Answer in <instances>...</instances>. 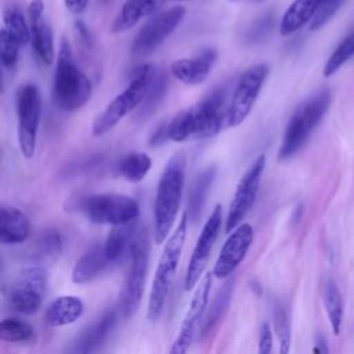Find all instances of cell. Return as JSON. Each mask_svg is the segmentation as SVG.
<instances>
[{"instance_id":"22","label":"cell","mask_w":354,"mask_h":354,"mask_svg":"<svg viewBox=\"0 0 354 354\" xmlns=\"http://www.w3.org/2000/svg\"><path fill=\"white\" fill-rule=\"evenodd\" d=\"M234 285H235L234 278L225 281L223 288L213 297V301L209 306V308H206V313H205V317L201 324L199 333H198L201 340L209 339L214 333V330L218 328V325L221 324V321H223L224 315L227 314V310L231 304V300H232Z\"/></svg>"},{"instance_id":"10","label":"cell","mask_w":354,"mask_h":354,"mask_svg":"<svg viewBox=\"0 0 354 354\" xmlns=\"http://www.w3.org/2000/svg\"><path fill=\"white\" fill-rule=\"evenodd\" d=\"M185 17V8L181 6L170 7L153 14L138 30L131 41L130 51L134 57H147L160 47L169 36L180 26Z\"/></svg>"},{"instance_id":"23","label":"cell","mask_w":354,"mask_h":354,"mask_svg":"<svg viewBox=\"0 0 354 354\" xmlns=\"http://www.w3.org/2000/svg\"><path fill=\"white\" fill-rule=\"evenodd\" d=\"M109 266L111 261L106 257L104 243H95L88 248L75 264L72 271V281L75 283L90 282Z\"/></svg>"},{"instance_id":"35","label":"cell","mask_w":354,"mask_h":354,"mask_svg":"<svg viewBox=\"0 0 354 354\" xmlns=\"http://www.w3.org/2000/svg\"><path fill=\"white\" fill-rule=\"evenodd\" d=\"M21 43L17 37L7 29L1 28L0 32V50H1V64L7 69H12L18 61Z\"/></svg>"},{"instance_id":"45","label":"cell","mask_w":354,"mask_h":354,"mask_svg":"<svg viewBox=\"0 0 354 354\" xmlns=\"http://www.w3.org/2000/svg\"><path fill=\"white\" fill-rule=\"evenodd\" d=\"M260 1H263V0H260Z\"/></svg>"},{"instance_id":"31","label":"cell","mask_w":354,"mask_h":354,"mask_svg":"<svg viewBox=\"0 0 354 354\" xmlns=\"http://www.w3.org/2000/svg\"><path fill=\"white\" fill-rule=\"evenodd\" d=\"M35 329L30 324L15 318H4L0 324V339L8 343H19V342H32L35 340Z\"/></svg>"},{"instance_id":"42","label":"cell","mask_w":354,"mask_h":354,"mask_svg":"<svg viewBox=\"0 0 354 354\" xmlns=\"http://www.w3.org/2000/svg\"><path fill=\"white\" fill-rule=\"evenodd\" d=\"M76 28H77V30H79V33H80V37H82L86 43H91V35H90L88 29L86 28V25H84L82 21H77V22H76Z\"/></svg>"},{"instance_id":"29","label":"cell","mask_w":354,"mask_h":354,"mask_svg":"<svg viewBox=\"0 0 354 354\" xmlns=\"http://www.w3.org/2000/svg\"><path fill=\"white\" fill-rule=\"evenodd\" d=\"M167 90H169L167 75L156 71L148 90L140 104V111L137 113V118L145 119V118L151 116L158 109V106L163 102V100L167 94Z\"/></svg>"},{"instance_id":"9","label":"cell","mask_w":354,"mask_h":354,"mask_svg":"<svg viewBox=\"0 0 354 354\" xmlns=\"http://www.w3.org/2000/svg\"><path fill=\"white\" fill-rule=\"evenodd\" d=\"M18 144L24 158L35 155L37 131L41 118V97L36 84L26 83L17 91Z\"/></svg>"},{"instance_id":"38","label":"cell","mask_w":354,"mask_h":354,"mask_svg":"<svg viewBox=\"0 0 354 354\" xmlns=\"http://www.w3.org/2000/svg\"><path fill=\"white\" fill-rule=\"evenodd\" d=\"M272 350V330L268 322H263L259 332V353L268 354Z\"/></svg>"},{"instance_id":"44","label":"cell","mask_w":354,"mask_h":354,"mask_svg":"<svg viewBox=\"0 0 354 354\" xmlns=\"http://www.w3.org/2000/svg\"><path fill=\"white\" fill-rule=\"evenodd\" d=\"M230 1H241V0H230Z\"/></svg>"},{"instance_id":"21","label":"cell","mask_w":354,"mask_h":354,"mask_svg":"<svg viewBox=\"0 0 354 354\" xmlns=\"http://www.w3.org/2000/svg\"><path fill=\"white\" fill-rule=\"evenodd\" d=\"M138 228L140 227L137 225V220L113 225L104 242L105 253L111 264H118L126 257H130Z\"/></svg>"},{"instance_id":"17","label":"cell","mask_w":354,"mask_h":354,"mask_svg":"<svg viewBox=\"0 0 354 354\" xmlns=\"http://www.w3.org/2000/svg\"><path fill=\"white\" fill-rule=\"evenodd\" d=\"M28 15L33 53L43 65L50 66L54 61V40L53 30L44 18L43 0H30L28 6Z\"/></svg>"},{"instance_id":"4","label":"cell","mask_w":354,"mask_h":354,"mask_svg":"<svg viewBox=\"0 0 354 354\" xmlns=\"http://www.w3.org/2000/svg\"><path fill=\"white\" fill-rule=\"evenodd\" d=\"M188 220H189L188 213L185 210L181 214L176 230L167 238L163 252L159 257L151 292H149V299H148L147 315L151 322H156L163 313L171 283L174 281V274L180 261V256L183 253V248L187 236Z\"/></svg>"},{"instance_id":"43","label":"cell","mask_w":354,"mask_h":354,"mask_svg":"<svg viewBox=\"0 0 354 354\" xmlns=\"http://www.w3.org/2000/svg\"><path fill=\"white\" fill-rule=\"evenodd\" d=\"M314 353H328L329 348L326 346V340L322 336H317L315 337V346L313 348Z\"/></svg>"},{"instance_id":"36","label":"cell","mask_w":354,"mask_h":354,"mask_svg":"<svg viewBox=\"0 0 354 354\" xmlns=\"http://www.w3.org/2000/svg\"><path fill=\"white\" fill-rule=\"evenodd\" d=\"M64 239L57 230H46L37 241L40 254L46 257H55L62 252Z\"/></svg>"},{"instance_id":"30","label":"cell","mask_w":354,"mask_h":354,"mask_svg":"<svg viewBox=\"0 0 354 354\" xmlns=\"http://www.w3.org/2000/svg\"><path fill=\"white\" fill-rule=\"evenodd\" d=\"M152 160L145 152H131L118 165L119 173L130 183H140L151 170Z\"/></svg>"},{"instance_id":"41","label":"cell","mask_w":354,"mask_h":354,"mask_svg":"<svg viewBox=\"0 0 354 354\" xmlns=\"http://www.w3.org/2000/svg\"><path fill=\"white\" fill-rule=\"evenodd\" d=\"M64 4L69 12L79 15L86 11L88 6V0H64Z\"/></svg>"},{"instance_id":"3","label":"cell","mask_w":354,"mask_h":354,"mask_svg":"<svg viewBox=\"0 0 354 354\" xmlns=\"http://www.w3.org/2000/svg\"><path fill=\"white\" fill-rule=\"evenodd\" d=\"M91 93L93 86L90 79L76 65L69 40L62 37L53 80L54 104L62 111L75 112L90 101Z\"/></svg>"},{"instance_id":"28","label":"cell","mask_w":354,"mask_h":354,"mask_svg":"<svg viewBox=\"0 0 354 354\" xmlns=\"http://www.w3.org/2000/svg\"><path fill=\"white\" fill-rule=\"evenodd\" d=\"M322 301L333 335H339L343 322V300L336 282L330 278L322 285Z\"/></svg>"},{"instance_id":"20","label":"cell","mask_w":354,"mask_h":354,"mask_svg":"<svg viewBox=\"0 0 354 354\" xmlns=\"http://www.w3.org/2000/svg\"><path fill=\"white\" fill-rule=\"evenodd\" d=\"M166 0H126L115 17L111 32L122 33L136 26L141 19L156 14Z\"/></svg>"},{"instance_id":"40","label":"cell","mask_w":354,"mask_h":354,"mask_svg":"<svg viewBox=\"0 0 354 354\" xmlns=\"http://www.w3.org/2000/svg\"><path fill=\"white\" fill-rule=\"evenodd\" d=\"M166 141H170L169 136H167V123H162L152 133V136L149 138V144L151 145H162Z\"/></svg>"},{"instance_id":"24","label":"cell","mask_w":354,"mask_h":354,"mask_svg":"<svg viewBox=\"0 0 354 354\" xmlns=\"http://www.w3.org/2000/svg\"><path fill=\"white\" fill-rule=\"evenodd\" d=\"M118 310H108L95 324L84 330L76 340L72 351L75 353H93L111 335L118 322Z\"/></svg>"},{"instance_id":"16","label":"cell","mask_w":354,"mask_h":354,"mask_svg":"<svg viewBox=\"0 0 354 354\" xmlns=\"http://www.w3.org/2000/svg\"><path fill=\"white\" fill-rule=\"evenodd\" d=\"M253 228L248 223H241L230 232L213 267L216 278H228L235 271L246 257L253 242Z\"/></svg>"},{"instance_id":"12","label":"cell","mask_w":354,"mask_h":354,"mask_svg":"<svg viewBox=\"0 0 354 354\" xmlns=\"http://www.w3.org/2000/svg\"><path fill=\"white\" fill-rule=\"evenodd\" d=\"M47 289V275L40 267L25 268L8 289V303L18 313L30 315L39 311Z\"/></svg>"},{"instance_id":"11","label":"cell","mask_w":354,"mask_h":354,"mask_svg":"<svg viewBox=\"0 0 354 354\" xmlns=\"http://www.w3.org/2000/svg\"><path fill=\"white\" fill-rule=\"evenodd\" d=\"M270 68L267 64H257L249 68L236 82L232 97L228 104L227 126H239L250 113L260 90L268 76Z\"/></svg>"},{"instance_id":"13","label":"cell","mask_w":354,"mask_h":354,"mask_svg":"<svg viewBox=\"0 0 354 354\" xmlns=\"http://www.w3.org/2000/svg\"><path fill=\"white\" fill-rule=\"evenodd\" d=\"M264 167H266V155L261 153L253 160V163L241 177L228 209V214L225 220V232L230 234L235 227H238L245 218V216L248 214V212L252 209L257 198Z\"/></svg>"},{"instance_id":"6","label":"cell","mask_w":354,"mask_h":354,"mask_svg":"<svg viewBox=\"0 0 354 354\" xmlns=\"http://www.w3.org/2000/svg\"><path fill=\"white\" fill-rule=\"evenodd\" d=\"M156 69L151 64H144L131 72L127 87L119 93L105 108V111L95 119L93 124V134L102 136L113 129L127 113L140 106Z\"/></svg>"},{"instance_id":"15","label":"cell","mask_w":354,"mask_h":354,"mask_svg":"<svg viewBox=\"0 0 354 354\" xmlns=\"http://www.w3.org/2000/svg\"><path fill=\"white\" fill-rule=\"evenodd\" d=\"M221 223H223V207L221 205H216L209 218L206 220L205 225L202 227V231L194 246V250L187 267L185 278H184L185 290H191L199 282L206 268V264L209 261L214 242L220 234Z\"/></svg>"},{"instance_id":"2","label":"cell","mask_w":354,"mask_h":354,"mask_svg":"<svg viewBox=\"0 0 354 354\" xmlns=\"http://www.w3.org/2000/svg\"><path fill=\"white\" fill-rule=\"evenodd\" d=\"M184 183L185 158L178 152L169 159L163 169L155 195L153 230L156 243H163L174 225L183 198Z\"/></svg>"},{"instance_id":"1","label":"cell","mask_w":354,"mask_h":354,"mask_svg":"<svg viewBox=\"0 0 354 354\" xmlns=\"http://www.w3.org/2000/svg\"><path fill=\"white\" fill-rule=\"evenodd\" d=\"M228 104V86L216 87L199 102L181 111L167 123L169 140L183 142L216 136L224 124L227 126Z\"/></svg>"},{"instance_id":"8","label":"cell","mask_w":354,"mask_h":354,"mask_svg":"<svg viewBox=\"0 0 354 354\" xmlns=\"http://www.w3.org/2000/svg\"><path fill=\"white\" fill-rule=\"evenodd\" d=\"M80 212L94 224L119 225L137 220V201L123 194H93L80 199Z\"/></svg>"},{"instance_id":"26","label":"cell","mask_w":354,"mask_h":354,"mask_svg":"<svg viewBox=\"0 0 354 354\" xmlns=\"http://www.w3.org/2000/svg\"><path fill=\"white\" fill-rule=\"evenodd\" d=\"M322 1L324 0H295L282 15L279 24L281 35H292L301 29L306 24L311 22Z\"/></svg>"},{"instance_id":"34","label":"cell","mask_w":354,"mask_h":354,"mask_svg":"<svg viewBox=\"0 0 354 354\" xmlns=\"http://www.w3.org/2000/svg\"><path fill=\"white\" fill-rule=\"evenodd\" d=\"M274 329L279 340V353L286 354L290 350V321L289 314L282 303H275L274 306Z\"/></svg>"},{"instance_id":"25","label":"cell","mask_w":354,"mask_h":354,"mask_svg":"<svg viewBox=\"0 0 354 354\" xmlns=\"http://www.w3.org/2000/svg\"><path fill=\"white\" fill-rule=\"evenodd\" d=\"M84 311V304L77 296L64 295L54 299L46 308L44 321L50 326H64L77 321Z\"/></svg>"},{"instance_id":"39","label":"cell","mask_w":354,"mask_h":354,"mask_svg":"<svg viewBox=\"0 0 354 354\" xmlns=\"http://www.w3.org/2000/svg\"><path fill=\"white\" fill-rule=\"evenodd\" d=\"M270 26H271V21H270L268 18H264V19L257 21V24L249 30V39H250L252 41L259 40L260 37H263L264 35H267V32L270 30Z\"/></svg>"},{"instance_id":"37","label":"cell","mask_w":354,"mask_h":354,"mask_svg":"<svg viewBox=\"0 0 354 354\" xmlns=\"http://www.w3.org/2000/svg\"><path fill=\"white\" fill-rule=\"evenodd\" d=\"M343 0H324L310 22V30L321 29L336 12Z\"/></svg>"},{"instance_id":"33","label":"cell","mask_w":354,"mask_h":354,"mask_svg":"<svg viewBox=\"0 0 354 354\" xmlns=\"http://www.w3.org/2000/svg\"><path fill=\"white\" fill-rule=\"evenodd\" d=\"M3 19L4 28H7L17 37L21 46H25L30 41V26L28 25L24 14L18 7L10 6L4 8Z\"/></svg>"},{"instance_id":"27","label":"cell","mask_w":354,"mask_h":354,"mask_svg":"<svg viewBox=\"0 0 354 354\" xmlns=\"http://www.w3.org/2000/svg\"><path fill=\"white\" fill-rule=\"evenodd\" d=\"M214 177H216L214 166H207L195 177L191 185L189 198H188L187 213H188L189 221H198V218L201 217L203 206L206 203L209 189L214 181Z\"/></svg>"},{"instance_id":"14","label":"cell","mask_w":354,"mask_h":354,"mask_svg":"<svg viewBox=\"0 0 354 354\" xmlns=\"http://www.w3.org/2000/svg\"><path fill=\"white\" fill-rule=\"evenodd\" d=\"M213 277H214L213 272H207L201 279V282L191 299V303L187 308V313H185L181 326L178 329V335L170 348L171 354L187 353L188 348L191 347L192 342L195 340L196 335L199 333V328L203 321L206 307L209 303V295H210V288L213 283Z\"/></svg>"},{"instance_id":"32","label":"cell","mask_w":354,"mask_h":354,"mask_svg":"<svg viewBox=\"0 0 354 354\" xmlns=\"http://www.w3.org/2000/svg\"><path fill=\"white\" fill-rule=\"evenodd\" d=\"M354 55V29L342 39V41L332 51L324 66V76L329 77L336 73Z\"/></svg>"},{"instance_id":"5","label":"cell","mask_w":354,"mask_h":354,"mask_svg":"<svg viewBox=\"0 0 354 354\" xmlns=\"http://www.w3.org/2000/svg\"><path fill=\"white\" fill-rule=\"evenodd\" d=\"M329 104L330 93L329 90L322 88L299 105L285 127L283 138L278 152L279 160L292 158L304 147L314 129L325 116Z\"/></svg>"},{"instance_id":"19","label":"cell","mask_w":354,"mask_h":354,"mask_svg":"<svg viewBox=\"0 0 354 354\" xmlns=\"http://www.w3.org/2000/svg\"><path fill=\"white\" fill-rule=\"evenodd\" d=\"M30 235V220L18 207L1 205L0 209V241L4 245L25 242Z\"/></svg>"},{"instance_id":"18","label":"cell","mask_w":354,"mask_h":354,"mask_svg":"<svg viewBox=\"0 0 354 354\" xmlns=\"http://www.w3.org/2000/svg\"><path fill=\"white\" fill-rule=\"evenodd\" d=\"M216 59L217 51L209 47L192 58H180L173 61L170 65V73L187 86H196L206 80Z\"/></svg>"},{"instance_id":"7","label":"cell","mask_w":354,"mask_h":354,"mask_svg":"<svg viewBox=\"0 0 354 354\" xmlns=\"http://www.w3.org/2000/svg\"><path fill=\"white\" fill-rule=\"evenodd\" d=\"M129 259L130 267L119 299V313L124 318L133 317L142 300L149 261V239L144 228H138Z\"/></svg>"}]
</instances>
